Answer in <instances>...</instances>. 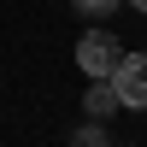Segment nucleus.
<instances>
[{"mask_svg":"<svg viewBox=\"0 0 147 147\" xmlns=\"http://www.w3.org/2000/svg\"><path fill=\"white\" fill-rule=\"evenodd\" d=\"M129 6H136V12H147V0H129Z\"/></svg>","mask_w":147,"mask_h":147,"instance_id":"5","label":"nucleus"},{"mask_svg":"<svg viewBox=\"0 0 147 147\" xmlns=\"http://www.w3.org/2000/svg\"><path fill=\"white\" fill-rule=\"evenodd\" d=\"M112 82H118V100L124 106H147V53H124Z\"/></svg>","mask_w":147,"mask_h":147,"instance_id":"2","label":"nucleus"},{"mask_svg":"<svg viewBox=\"0 0 147 147\" xmlns=\"http://www.w3.org/2000/svg\"><path fill=\"white\" fill-rule=\"evenodd\" d=\"M77 65L88 71V77H112L118 65H124V47H118V35L112 30H88L77 41Z\"/></svg>","mask_w":147,"mask_h":147,"instance_id":"1","label":"nucleus"},{"mask_svg":"<svg viewBox=\"0 0 147 147\" xmlns=\"http://www.w3.org/2000/svg\"><path fill=\"white\" fill-rule=\"evenodd\" d=\"M71 6H77V18H112L118 0H71Z\"/></svg>","mask_w":147,"mask_h":147,"instance_id":"4","label":"nucleus"},{"mask_svg":"<svg viewBox=\"0 0 147 147\" xmlns=\"http://www.w3.org/2000/svg\"><path fill=\"white\" fill-rule=\"evenodd\" d=\"M118 106H124V100H118V82H112V77H94V82H88V100H82V112H88V118H112Z\"/></svg>","mask_w":147,"mask_h":147,"instance_id":"3","label":"nucleus"}]
</instances>
